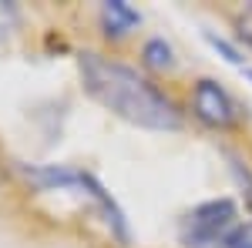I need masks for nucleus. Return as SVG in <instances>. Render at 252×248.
<instances>
[{"mask_svg": "<svg viewBox=\"0 0 252 248\" xmlns=\"http://www.w3.org/2000/svg\"><path fill=\"white\" fill-rule=\"evenodd\" d=\"M78 71L84 81V91L121 121L135 124V128H148V131H178L182 128L178 104L165 91H158L148 77H141L135 67H128L115 57H104L97 51H81Z\"/></svg>", "mask_w": 252, "mask_h": 248, "instance_id": "1", "label": "nucleus"}, {"mask_svg": "<svg viewBox=\"0 0 252 248\" xmlns=\"http://www.w3.org/2000/svg\"><path fill=\"white\" fill-rule=\"evenodd\" d=\"M239 208L232 198H212L192 208L182 221V242L189 248H225L239 228Z\"/></svg>", "mask_w": 252, "mask_h": 248, "instance_id": "2", "label": "nucleus"}, {"mask_svg": "<svg viewBox=\"0 0 252 248\" xmlns=\"http://www.w3.org/2000/svg\"><path fill=\"white\" fill-rule=\"evenodd\" d=\"M192 111H195V117H198L202 124H209V128H215V131H225V128H232L235 121H239L232 94H229L219 81H212V77H202V81L195 84Z\"/></svg>", "mask_w": 252, "mask_h": 248, "instance_id": "3", "label": "nucleus"}, {"mask_svg": "<svg viewBox=\"0 0 252 248\" xmlns=\"http://www.w3.org/2000/svg\"><path fill=\"white\" fill-rule=\"evenodd\" d=\"M101 24H104L108 37H121V34H128L131 27L141 24V14H138L135 7H128L125 0H108L101 7Z\"/></svg>", "mask_w": 252, "mask_h": 248, "instance_id": "4", "label": "nucleus"}, {"mask_svg": "<svg viewBox=\"0 0 252 248\" xmlns=\"http://www.w3.org/2000/svg\"><path fill=\"white\" fill-rule=\"evenodd\" d=\"M141 57L145 64L152 67V71H168L175 60H172V47H168V40L165 37H152L145 40V47H141Z\"/></svg>", "mask_w": 252, "mask_h": 248, "instance_id": "5", "label": "nucleus"}, {"mask_svg": "<svg viewBox=\"0 0 252 248\" xmlns=\"http://www.w3.org/2000/svg\"><path fill=\"white\" fill-rule=\"evenodd\" d=\"M235 30H239V37L252 44V3H246L242 10H239V17H235Z\"/></svg>", "mask_w": 252, "mask_h": 248, "instance_id": "6", "label": "nucleus"}, {"mask_svg": "<svg viewBox=\"0 0 252 248\" xmlns=\"http://www.w3.org/2000/svg\"><path fill=\"white\" fill-rule=\"evenodd\" d=\"M225 248H252V221H242V225L232 231V238H229Z\"/></svg>", "mask_w": 252, "mask_h": 248, "instance_id": "7", "label": "nucleus"}, {"mask_svg": "<svg viewBox=\"0 0 252 248\" xmlns=\"http://www.w3.org/2000/svg\"><path fill=\"white\" fill-rule=\"evenodd\" d=\"M209 44H212L215 51H222L229 64H242V54L235 51V47H232V44H229V40H222V37H215V34H209Z\"/></svg>", "mask_w": 252, "mask_h": 248, "instance_id": "8", "label": "nucleus"}, {"mask_svg": "<svg viewBox=\"0 0 252 248\" xmlns=\"http://www.w3.org/2000/svg\"><path fill=\"white\" fill-rule=\"evenodd\" d=\"M246 77H249V81H252V67H249V71H246Z\"/></svg>", "mask_w": 252, "mask_h": 248, "instance_id": "9", "label": "nucleus"}]
</instances>
